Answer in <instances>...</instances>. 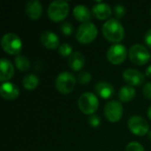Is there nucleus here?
I'll list each match as a JSON object with an SVG mask.
<instances>
[{"label": "nucleus", "instance_id": "nucleus-10", "mask_svg": "<svg viewBox=\"0 0 151 151\" xmlns=\"http://www.w3.org/2000/svg\"><path fill=\"white\" fill-rule=\"evenodd\" d=\"M104 115L106 119L112 123L120 120L123 115V106L119 101H110L104 106Z\"/></svg>", "mask_w": 151, "mask_h": 151}, {"label": "nucleus", "instance_id": "nucleus-6", "mask_svg": "<svg viewBox=\"0 0 151 151\" xmlns=\"http://www.w3.org/2000/svg\"><path fill=\"white\" fill-rule=\"evenodd\" d=\"M3 50L10 55H17L22 50V42L20 38L13 33L5 34L1 40Z\"/></svg>", "mask_w": 151, "mask_h": 151}, {"label": "nucleus", "instance_id": "nucleus-5", "mask_svg": "<svg viewBox=\"0 0 151 151\" xmlns=\"http://www.w3.org/2000/svg\"><path fill=\"white\" fill-rule=\"evenodd\" d=\"M97 28L92 22L82 23L76 33V39L81 44H88L92 42L97 36Z\"/></svg>", "mask_w": 151, "mask_h": 151}, {"label": "nucleus", "instance_id": "nucleus-30", "mask_svg": "<svg viewBox=\"0 0 151 151\" xmlns=\"http://www.w3.org/2000/svg\"><path fill=\"white\" fill-rule=\"evenodd\" d=\"M144 41L146 42V44L151 48V29L148 30L145 34V37H144Z\"/></svg>", "mask_w": 151, "mask_h": 151}, {"label": "nucleus", "instance_id": "nucleus-34", "mask_svg": "<svg viewBox=\"0 0 151 151\" xmlns=\"http://www.w3.org/2000/svg\"><path fill=\"white\" fill-rule=\"evenodd\" d=\"M150 13H151V9H150Z\"/></svg>", "mask_w": 151, "mask_h": 151}, {"label": "nucleus", "instance_id": "nucleus-8", "mask_svg": "<svg viewBox=\"0 0 151 151\" xmlns=\"http://www.w3.org/2000/svg\"><path fill=\"white\" fill-rule=\"evenodd\" d=\"M127 48L120 43H115L111 45L107 50V58L113 65H120L127 58Z\"/></svg>", "mask_w": 151, "mask_h": 151}, {"label": "nucleus", "instance_id": "nucleus-22", "mask_svg": "<svg viewBox=\"0 0 151 151\" xmlns=\"http://www.w3.org/2000/svg\"><path fill=\"white\" fill-rule=\"evenodd\" d=\"M16 67L21 72H27L30 68V60L23 55H18L14 59Z\"/></svg>", "mask_w": 151, "mask_h": 151}, {"label": "nucleus", "instance_id": "nucleus-32", "mask_svg": "<svg viewBox=\"0 0 151 151\" xmlns=\"http://www.w3.org/2000/svg\"><path fill=\"white\" fill-rule=\"evenodd\" d=\"M148 117L150 118V119L151 120V106L149 108V110H148Z\"/></svg>", "mask_w": 151, "mask_h": 151}, {"label": "nucleus", "instance_id": "nucleus-2", "mask_svg": "<svg viewBox=\"0 0 151 151\" xmlns=\"http://www.w3.org/2000/svg\"><path fill=\"white\" fill-rule=\"evenodd\" d=\"M70 11L69 4L65 0H55L48 7V17L54 22L65 19Z\"/></svg>", "mask_w": 151, "mask_h": 151}, {"label": "nucleus", "instance_id": "nucleus-18", "mask_svg": "<svg viewBox=\"0 0 151 151\" xmlns=\"http://www.w3.org/2000/svg\"><path fill=\"white\" fill-rule=\"evenodd\" d=\"M85 65V58L84 55L79 51H75L72 53V55L68 58V65L69 67L75 72L81 71Z\"/></svg>", "mask_w": 151, "mask_h": 151}, {"label": "nucleus", "instance_id": "nucleus-19", "mask_svg": "<svg viewBox=\"0 0 151 151\" xmlns=\"http://www.w3.org/2000/svg\"><path fill=\"white\" fill-rule=\"evenodd\" d=\"M73 16L75 17V19L81 22H88V20L91 18V12L89 11V9L82 4H79L76 5L73 8Z\"/></svg>", "mask_w": 151, "mask_h": 151}, {"label": "nucleus", "instance_id": "nucleus-23", "mask_svg": "<svg viewBox=\"0 0 151 151\" xmlns=\"http://www.w3.org/2000/svg\"><path fill=\"white\" fill-rule=\"evenodd\" d=\"M92 79V75L90 74L89 72L88 71H81L79 74H78V77H77V81L81 85H85V84H88Z\"/></svg>", "mask_w": 151, "mask_h": 151}, {"label": "nucleus", "instance_id": "nucleus-7", "mask_svg": "<svg viewBox=\"0 0 151 151\" xmlns=\"http://www.w3.org/2000/svg\"><path fill=\"white\" fill-rule=\"evenodd\" d=\"M131 61L137 65H143L149 62L151 56L148 49L142 44H134L129 50Z\"/></svg>", "mask_w": 151, "mask_h": 151}, {"label": "nucleus", "instance_id": "nucleus-27", "mask_svg": "<svg viewBox=\"0 0 151 151\" xmlns=\"http://www.w3.org/2000/svg\"><path fill=\"white\" fill-rule=\"evenodd\" d=\"M125 13H126V9L122 4H117L114 7V14L118 19L123 18Z\"/></svg>", "mask_w": 151, "mask_h": 151}, {"label": "nucleus", "instance_id": "nucleus-33", "mask_svg": "<svg viewBox=\"0 0 151 151\" xmlns=\"http://www.w3.org/2000/svg\"><path fill=\"white\" fill-rule=\"evenodd\" d=\"M149 137H150V139L151 141V130L150 131V133H149Z\"/></svg>", "mask_w": 151, "mask_h": 151}, {"label": "nucleus", "instance_id": "nucleus-25", "mask_svg": "<svg viewBox=\"0 0 151 151\" xmlns=\"http://www.w3.org/2000/svg\"><path fill=\"white\" fill-rule=\"evenodd\" d=\"M61 32L65 36H69L73 34V25L69 22H63L61 24Z\"/></svg>", "mask_w": 151, "mask_h": 151}, {"label": "nucleus", "instance_id": "nucleus-3", "mask_svg": "<svg viewBox=\"0 0 151 151\" xmlns=\"http://www.w3.org/2000/svg\"><path fill=\"white\" fill-rule=\"evenodd\" d=\"M76 81L74 75L70 72H62L56 78L55 86L59 93L67 95L73 90L76 85Z\"/></svg>", "mask_w": 151, "mask_h": 151}, {"label": "nucleus", "instance_id": "nucleus-9", "mask_svg": "<svg viewBox=\"0 0 151 151\" xmlns=\"http://www.w3.org/2000/svg\"><path fill=\"white\" fill-rule=\"evenodd\" d=\"M129 130L137 136H144L149 133L150 125L141 116H133L128 120Z\"/></svg>", "mask_w": 151, "mask_h": 151}, {"label": "nucleus", "instance_id": "nucleus-17", "mask_svg": "<svg viewBox=\"0 0 151 151\" xmlns=\"http://www.w3.org/2000/svg\"><path fill=\"white\" fill-rule=\"evenodd\" d=\"M95 90L96 94L103 99H108L114 95L113 86L106 81H100L96 84Z\"/></svg>", "mask_w": 151, "mask_h": 151}, {"label": "nucleus", "instance_id": "nucleus-15", "mask_svg": "<svg viewBox=\"0 0 151 151\" xmlns=\"http://www.w3.org/2000/svg\"><path fill=\"white\" fill-rule=\"evenodd\" d=\"M92 13L98 19H106L111 15L112 10L108 4L100 2L93 6Z\"/></svg>", "mask_w": 151, "mask_h": 151}, {"label": "nucleus", "instance_id": "nucleus-11", "mask_svg": "<svg viewBox=\"0 0 151 151\" xmlns=\"http://www.w3.org/2000/svg\"><path fill=\"white\" fill-rule=\"evenodd\" d=\"M123 79L131 87H139L145 81L144 74L142 72L133 68L127 69L123 73Z\"/></svg>", "mask_w": 151, "mask_h": 151}, {"label": "nucleus", "instance_id": "nucleus-21", "mask_svg": "<svg viewBox=\"0 0 151 151\" xmlns=\"http://www.w3.org/2000/svg\"><path fill=\"white\" fill-rule=\"evenodd\" d=\"M39 84V79L35 74H28L26 75L22 80V85L26 89L33 90L35 89Z\"/></svg>", "mask_w": 151, "mask_h": 151}, {"label": "nucleus", "instance_id": "nucleus-1", "mask_svg": "<svg viewBox=\"0 0 151 151\" xmlns=\"http://www.w3.org/2000/svg\"><path fill=\"white\" fill-rule=\"evenodd\" d=\"M102 32L104 38L111 42H119L124 39L125 35L122 24L116 19L107 20L102 27Z\"/></svg>", "mask_w": 151, "mask_h": 151}, {"label": "nucleus", "instance_id": "nucleus-31", "mask_svg": "<svg viewBox=\"0 0 151 151\" xmlns=\"http://www.w3.org/2000/svg\"><path fill=\"white\" fill-rule=\"evenodd\" d=\"M146 76L151 79V65H150V66L146 69Z\"/></svg>", "mask_w": 151, "mask_h": 151}, {"label": "nucleus", "instance_id": "nucleus-29", "mask_svg": "<svg viewBox=\"0 0 151 151\" xmlns=\"http://www.w3.org/2000/svg\"><path fill=\"white\" fill-rule=\"evenodd\" d=\"M143 95L148 100L151 101V82L147 83L143 87Z\"/></svg>", "mask_w": 151, "mask_h": 151}, {"label": "nucleus", "instance_id": "nucleus-24", "mask_svg": "<svg viewBox=\"0 0 151 151\" xmlns=\"http://www.w3.org/2000/svg\"><path fill=\"white\" fill-rule=\"evenodd\" d=\"M72 50L73 48L68 43H63L58 48V52L63 57H70L72 55Z\"/></svg>", "mask_w": 151, "mask_h": 151}, {"label": "nucleus", "instance_id": "nucleus-12", "mask_svg": "<svg viewBox=\"0 0 151 151\" xmlns=\"http://www.w3.org/2000/svg\"><path fill=\"white\" fill-rule=\"evenodd\" d=\"M0 95L5 100H15L19 96V89L14 83L4 82L0 88Z\"/></svg>", "mask_w": 151, "mask_h": 151}, {"label": "nucleus", "instance_id": "nucleus-4", "mask_svg": "<svg viewBox=\"0 0 151 151\" xmlns=\"http://www.w3.org/2000/svg\"><path fill=\"white\" fill-rule=\"evenodd\" d=\"M78 105L82 113L93 115L98 109L99 101L95 94L91 92H86L80 96L78 100Z\"/></svg>", "mask_w": 151, "mask_h": 151}, {"label": "nucleus", "instance_id": "nucleus-14", "mask_svg": "<svg viewBox=\"0 0 151 151\" xmlns=\"http://www.w3.org/2000/svg\"><path fill=\"white\" fill-rule=\"evenodd\" d=\"M41 42L49 50H55L59 45V38L58 35L49 30L43 31L41 35Z\"/></svg>", "mask_w": 151, "mask_h": 151}, {"label": "nucleus", "instance_id": "nucleus-13", "mask_svg": "<svg viewBox=\"0 0 151 151\" xmlns=\"http://www.w3.org/2000/svg\"><path fill=\"white\" fill-rule=\"evenodd\" d=\"M14 75V67L10 60L2 58L0 60V81L1 82H7Z\"/></svg>", "mask_w": 151, "mask_h": 151}, {"label": "nucleus", "instance_id": "nucleus-16", "mask_svg": "<svg viewBox=\"0 0 151 151\" xmlns=\"http://www.w3.org/2000/svg\"><path fill=\"white\" fill-rule=\"evenodd\" d=\"M26 13L32 19H37L42 13V4L38 0L28 1L26 4Z\"/></svg>", "mask_w": 151, "mask_h": 151}, {"label": "nucleus", "instance_id": "nucleus-20", "mask_svg": "<svg viewBox=\"0 0 151 151\" xmlns=\"http://www.w3.org/2000/svg\"><path fill=\"white\" fill-rule=\"evenodd\" d=\"M135 95H136V91H135L134 88L131 87L129 85H127V86L122 87L121 89L119 90V97L121 102L127 103V102L132 101L134 98Z\"/></svg>", "mask_w": 151, "mask_h": 151}, {"label": "nucleus", "instance_id": "nucleus-26", "mask_svg": "<svg viewBox=\"0 0 151 151\" xmlns=\"http://www.w3.org/2000/svg\"><path fill=\"white\" fill-rule=\"evenodd\" d=\"M126 151H144L143 146L136 142H132L127 144Z\"/></svg>", "mask_w": 151, "mask_h": 151}, {"label": "nucleus", "instance_id": "nucleus-28", "mask_svg": "<svg viewBox=\"0 0 151 151\" xmlns=\"http://www.w3.org/2000/svg\"><path fill=\"white\" fill-rule=\"evenodd\" d=\"M88 122H89V125L94 127V128H96L98 126H100L101 124V119L99 116L96 115V114H93L89 117L88 119Z\"/></svg>", "mask_w": 151, "mask_h": 151}]
</instances>
